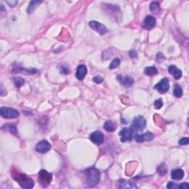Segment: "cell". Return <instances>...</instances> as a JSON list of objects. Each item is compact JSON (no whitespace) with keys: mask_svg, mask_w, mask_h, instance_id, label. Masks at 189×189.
<instances>
[{"mask_svg":"<svg viewBox=\"0 0 189 189\" xmlns=\"http://www.w3.org/2000/svg\"><path fill=\"white\" fill-rule=\"evenodd\" d=\"M86 73H87V68H86V67L84 64H81L77 68L76 76L78 80L82 81L85 78Z\"/></svg>","mask_w":189,"mask_h":189,"instance_id":"15","label":"cell"},{"mask_svg":"<svg viewBox=\"0 0 189 189\" xmlns=\"http://www.w3.org/2000/svg\"><path fill=\"white\" fill-rule=\"evenodd\" d=\"M157 60L158 62H161L164 60V56H163L162 53H158L157 55Z\"/></svg>","mask_w":189,"mask_h":189,"instance_id":"31","label":"cell"},{"mask_svg":"<svg viewBox=\"0 0 189 189\" xmlns=\"http://www.w3.org/2000/svg\"><path fill=\"white\" fill-rule=\"evenodd\" d=\"M6 128H7V129H8L11 133L16 134V127L14 125H13V124H9V125L7 126V127Z\"/></svg>","mask_w":189,"mask_h":189,"instance_id":"28","label":"cell"},{"mask_svg":"<svg viewBox=\"0 0 189 189\" xmlns=\"http://www.w3.org/2000/svg\"><path fill=\"white\" fill-rule=\"evenodd\" d=\"M168 72L171 75H172L176 80L180 79L181 77L182 76V71H181L179 68H177L176 66H174V65H171V66L169 67Z\"/></svg>","mask_w":189,"mask_h":189,"instance_id":"16","label":"cell"},{"mask_svg":"<svg viewBox=\"0 0 189 189\" xmlns=\"http://www.w3.org/2000/svg\"><path fill=\"white\" fill-rule=\"evenodd\" d=\"M0 115L4 118L7 119H13L16 118L19 116V112L14 109L9 107H2L0 109Z\"/></svg>","mask_w":189,"mask_h":189,"instance_id":"5","label":"cell"},{"mask_svg":"<svg viewBox=\"0 0 189 189\" xmlns=\"http://www.w3.org/2000/svg\"><path fill=\"white\" fill-rule=\"evenodd\" d=\"M167 171H168V168H167L166 165L165 163H163V164L159 165L158 168H157V172L161 176H164L165 174H166Z\"/></svg>","mask_w":189,"mask_h":189,"instance_id":"25","label":"cell"},{"mask_svg":"<svg viewBox=\"0 0 189 189\" xmlns=\"http://www.w3.org/2000/svg\"><path fill=\"white\" fill-rule=\"evenodd\" d=\"M120 64H121V59L119 58H114L109 65V69L110 70H113V69L117 68L120 65Z\"/></svg>","mask_w":189,"mask_h":189,"instance_id":"26","label":"cell"},{"mask_svg":"<svg viewBox=\"0 0 189 189\" xmlns=\"http://www.w3.org/2000/svg\"><path fill=\"white\" fill-rule=\"evenodd\" d=\"M86 182L87 186L92 187L96 186L100 181V172L95 168H90L85 171Z\"/></svg>","mask_w":189,"mask_h":189,"instance_id":"1","label":"cell"},{"mask_svg":"<svg viewBox=\"0 0 189 189\" xmlns=\"http://www.w3.org/2000/svg\"><path fill=\"white\" fill-rule=\"evenodd\" d=\"M184 175H185L184 171H183V170H182V169L180 168L174 169V170H173L171 173V178L174 180H182L183 177H184Z\"/></svg>","mask_w":189,"mask_h":189,"instance_id":"17","label":"cell"},{"mask_svg":"<svg viewBox=\"0 0 189 189\" xmlns=\"http://www.w3.org/2000/svg\"><path fill=\"white\" fill-rule=\"evenodd\" d=\"M51 149V145L48 141H39L35 146V150L39 153H46L50 151Z\"/></svg>","mask_w":189,"mask_h":189,"instance_id":"10","label":"cell"},{"mask_svg":"<svg viewBox=\"0 0 189 189\" xmlns=\"http://www.w3.org/2000/svg\"><path fill=\"white\" fill-rule=\"evenodd\" d=\"M169 87H170V86H169V81L166 78H163L158 84L154 86V89H156L157 91L161 94H164L165 92H168Z\"/></svg>","mask_w":189,"mask_h":189,"instance_id":"9","label":"cell"},{"mask_svg":"<svg viewBox=\"0 0 189 189\" xmlns=\"http://www.w3.org/2000/svg\"><path fill=\"white\" fill-rule=\"evenodd\" d=\"M6 3L8 5L11 7H13L16 5V4L18 3V1H7Z\"/></svg>","mask_w":189,"mask_h":189,"instance_id":"34","label":"cell"},{"mask_svg":"<svg viewBox=\"0 0 189 189\" xmlns=\"http://www.w3.org/2000/svg\"><path fill=\"white\" fill-rule=\"evenodd\" d=\"M41 2H42L41 1H31L29 3V6L27 7V13H32L34 10L36 8L37 6L41 4Z\"/></svg>","mask_w":189,"mask_h":189,"instance_id":"21","label":"cell"},{"mask_svg":"<svg viewBox=\"0 0 189 189\" xmlns=\"http://www.w3.org/2000/svg\"><path fill=\"white\" fill-rule=\"evenodd\" d=\"M90 27L94 30H95L96 32H98L100 35H103L106 34L108 32V30L105 27V25H104L103 24L98 22L97 21H91L89 23Z\"/></svg>","mask_w":189,"mask_h":189,"instance_id":"7","label":"cell"},{"mask_svg":"<svg viewBox=\"0 0 189 189\" xmlns=\"http://www.w3.org/2000/svg\"><path fill=\"white\" fill-rule=\"evenodd\" d=\"M13 81L16 87L19 88L25 84V80L21 77H15V78H13Z\"/></svg>","mask_w":189,"mask_h":189,"instance_id":"24","label":"cell"},{"mask_svg":"<svg viewBox=\"0 0 189 189\" xmlns=\"http://www.w3.org/2000/svg\"><path fill=\"white\" fill-rule=\"evenodd\" d=\"M188 143H189V139L188 137H183V138L180 139V141H179V144L181 145H188Z\"/></svg>","mask_w":189,"mask_h":189,"instance_id":"29","label":"cell"},{"mask_svg":"<svg viewBox=\"0 0 189 189\" xmlns=\"http://www.w3.org/2000/svg\"><path fill=\"white\" fill-rule=\"evenodd\" d=\"M135 140L137 143H143L144 141H151L154 139V135L150 131H147L143 135H135Z\"/></svg>","mask_w":189,"mask_h":189,"instance_id":"14","label":"cell"},{"mask_svg":"<svg viewBox=\"0 0 189 189\" xmlns=\"http://www.w3.org/2000/svg\"><path fill=\"white\" fill-rule=\"evenodd\" d=\"M150 11L152 12V13H159V11H160V7H159V4L158 2H152L150 4Z\"/></svg>","mask_w":189,"mask_h":189,"instance_id":"22","label":"cell"},{"mask_svg":"<svg viewBox=\"0 0 189 189\" xmlns=\"http://www.w3.org/2000/svg\"><path fill=\"white\" fill-rule=\"evenodd\" d=\"M117 80L120 82V84L125 86H129L132 85L135 82L133 78L129 76H123V75H118L117 76Z\"/></svg>","mask_w":189,"mask_h":189,"instance_id":"13","label":"cell"},{"mask_svg":"<svg viewBox=\"0 0 189 189\" xmlns=\"http://www.w3.org/2000/svg\"><path fill=\"white\" fill-rule=\"evenodd\" d=\"M90 141L94 144L100 145L104 143V134L100 131H95L90 135Z\"/></svg>","mask_w":189,"mask_h":189,"instance_id":"11","label":"cell"},{"mask_svg":"<svg viewBox=\"0 0 189 189\" xmlns=\"http://www.w3.org/2000/svg\"><path fill=\"white\" fill-rule=\"evenodd\" d=\"M37 72L35 69H23L21 67H16L14 68L12 71L13 73H16V72H21V73H25V74H34Z\"/></svg>","mask_w":189,"mask_h":189,"instance_id":"19","label":"cell"},{"mask_svg":"<svg viewBox=\"0 0 189 189\" xmlns=\"http://www.w3.org/2000/svg\"><path fill=\"white\" fill-rule=\"evenodd\" d=\"M61 72H62L63 74H67L69 73V69L67 68L66 67H62V69H61Z\"/></svg>","mask_w":189,"mask_h":189,"instance_id":"35","label":"cell"},{"mask_svg":"<svg viewBox=\"0 0 189 189\" xmlns=\"http://www.w3.org/2000/svg\"><path fill=\"white\" fill-rule=\"evenodd\" d=\"M129 56L131 57V58H135V57L137 56V52L135 50H131L129 52Z\"/></svg>","mask_w":189,"mask_h":189,"instance_id":"36","label":"cell"},{"mask_svg":"<svg viewBox=\"0 0 189 189\" xmlns=\"http://www.w3.org/2000/svg\"><path fill=\"white\" fill-rule=\"evenodd\" d=\"M92 81H93L94 83H96V84H100V83L103 82L104 79L102 77L97 76H94V78H92Z\"/></svg>","mask_w":189,"mask_h":189,"instance_id":"30","label":"cell"},{"mask_svg":"<svg viewBox=\"0 0 189 189\" xmlns=\"http://www.w3.org/2000/svg\"><path fill=\"white\" fill-rule=\"evenodd\" d=\"M104 129L108 132H113L117 129V125L114 121H106L104 126Z\"/></svg>","mask_w":189,"mask_h":189,"instance_id":"18","label":"cell"},{"mask_svg":"<svg viewBox=\"0 0 189 189\" xmlns=\"http://www.w3.org/2000/svg\"><path fill=\"white\" fill-rule=\"evenodd\" d=\"M167 188H171V189L177 188V185L176 184V183H174V182H169L168 183V185H167Z\"/></svg>","mask_w":189,"mask_h":189,"instance_id":"33","label":"cell"},{"mask_svg":"<svg viewBox=\"0 0 189 189\" xmlns=\"http://www.w3.org/2000/svg\"><path fill=\"white\" fill-rule=\"evenodd\" d=\"M182 89L179 84H175L174 88V94L175 97L181 98L182 96Z\"/></svg>","mask_w":189,"mask_h":189,"instance_id":"23","label":"cell"},{"mask_svg":"<svg viewBox=\"0 0 189 189\" xmlns=\"http://www.w3.org/2000/svg\"><path fill=\"white\" fill-rule=\"evenodd\" d=\"M144 72L146 76H152L158 73V70L155 67H147L145 68Z\"/></svg>","mask_w":189,"mask_h":189,"instance_id":"20","label":"cell"},{"mask_svg":"<svg viewBox=\"0 0 189 189\" xmlns=\"http://www.w3.org/2000/svg\"><path fill=\"white\" fill-rule=\"evenodd\" d=\"M189 186L188 182H182L180 185H177V188H188Z\"/></svg>","mask_w":189,"mask_h":189,"instance_id":"32","label":"cell"},{"mask_svg":"<svg viewBox=\"0 0 189 189\" xmlns=\"http://www.w3.org/2000/svg\"><path fill=\"white\" fill-rule=\"evenodd\" d=\"M154 105L155 109H159L161 107H162L163 105V102L162 98H159V99H157L154 103Z\"/></svg>","mask_w":189,"mask_h":189,"instance_id":"27","label":"cell"},{"mask_svg":"<svg viewBox=\"0 0 189 189\" xmlns=\"http://www.w3.org/2000/svg\"><path fill=\"white\" fill-rule=\"evenodd\" d=\"M146 127V121L143 116L138 115L134 118L131 123V129L134 131H141Z\"/></svg>","mask_w":189,"mask_h":189,"instance_id":"3","label":"cell"},{"mask_svg":"<svg viewBox=\"0 0 189 189\" xmlns=\"http://www.w3.org/2000/svg\"><path fill=\"white\" fill-rule=\"evenodd\" d=\"M53 179V175L46 170H41L39 173V181L41 186H48Z\"/></svg>","mask_w":189,"mask_h":189,"instance_id":"4","label":"cell"},{"mask_svg":"<svg viewBox=\"0 0 189 189\" xmlns=\"http://www.w3.org/2000/svg\"><path fill=\"white\" fill-rule=\"evenodd\" d=\"M116 187L118 188H137V186L135 182L127 180H119L117 181Z\"/></svg>","mask_w":189,"mask_h":189,"instance_id":"12","label":"cell"},{"mask_svg":"<svg viewBox=\"0 0 189 189\" xmlns=\"http://www.w3.org/2000/svg\"><path fill=\"white\" fill-rule=\"evenodd\" d=\"M13 179L19 183V186L23 188L30 189L34 186V181L30 178L26 174H16L13 176Z\"/></svg>","mask_w":189,"mask_h":189,"instance_id":"2","label":"cell"},{"mask_svg":"<svg viewBox=\"0 0 189 189\" xmlns=\"http://www.w3.org/2000/svg\"><path fill=\"white\" fill-rule=\"evenodd\" d=\"M156 19L152 16H147L142 23V27L148 30H151L156 26Z\"/></svg>","mask_w":189,"mask_h":189,"instance_id":"8","label":"cell"},{"mask_svg":"<svg viewBox=\"0 0 189 189\" xmlns=\"http://www.w3.org/2000/svg\"><path fill=\"white\" fill-rule=\"evenodd\" d=\"M119 135L121 136V141L123 143L127 141H131L134 137V131L131 128H123L120 131Z\"/></svg>","mask_w":189,"mask_h":189,"instance_id":"6","label":"cell"}]
</instances>
